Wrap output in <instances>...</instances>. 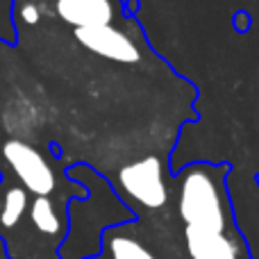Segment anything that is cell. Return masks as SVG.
Instances as JSON below:
<instances>
[{
    "label": "cell",
    "mask_w": 259,
    "mask_h": 259,
    "mask_svg": "<svg viewBox=\"0 0 259 259\" xmlns=\"http://www.w3.org/2000/svg\"><path fill=\"white\" fill-rule=\"evenodd\" d=\"M228 166L191 164L178 178V211L187 228L228 232L230 202L225 191Z\"/></svg>",
    "instance_id": "obj_1"
},
{
    "label": "cell",
    "mask_w": 259,
    "mask_h": 259,
    "mask_svg": "<svg viewBox=\"0 0 259 259\" xmlns=\"http://www.w3.org/2000/svg\"><path fill=\"white\" fill-rule=\"evenodd\" d=\"M0 173L32 196H55L59 189V173L53 159L23 139H0Z\"/></svg>",
    "instance_id": "obj_2"
},
{
    "label": "cell",
    "mask_w": 259,
    "mask_h": 259,
    "mask_svg": "<svg viewBox=\"0 0 259 259\" xmlns=\"http://www.w3.org/2000/svg\"><path fill=\"white\" fill-rule=\"evenodd\" d=\"M184 243L191 259H239V243L228 232L184 228Z\"/></svg>",
    "instance_id": "obj_7"
},
{
    "label": "cell",
    "mask_w": 259,
    "mask_h": 259,
    "mask_svg": "<svg viewBox=\"0 0 259 259\" xmlns=\"http://www.w3.org/2000/svg\"><path fill=\"white\" fill-rule=\"evenodd\" d=\"M118 187L130 200H134L146 209H161L168 202V184H166L164 164L155 155L123 166L118 170Z\"/></svg>",
    "instance_id": "obj_3"
},
{
    "label": "cell",
    "mask_w": 259,
    "mask_h": 259,
    "mask_svg": "<svg viewBox=\"0 0 259 259\" xmlns=\"http://www.w3.org/2000/svg\"><path fill=\"white\" fill-rule=\"evenodd\" d=\"M75 41L89 53L100 55V57L112 59V62L118 64H137L143 57L141 44H139L137 36H132V32H127L123 27V21L114 23V25L75 30Z\"/></svg>",
    "instance_id": "obj_4"
},
{
    "label": "cell",
    "mask_w": 259,
    "mask_h": 259,
    "mask_svg": "<svg viewBox=\"0 0 259 259\" xmlns=\"http://www.w3.org/2000/svg\"><path fill=\"white\" fill-rule=\"evenodd\" d=\"M103 243L109 259H157L146 243L139 241L137 237L123 232L121 228H112L103 234Z\"/></svg>",
    "instance_id": "obj_8"
},
{
    "label": "cell",
    "mask_w": 259,
    "mask_h": 259,
    "mask_svg": "<svg viewBox=\"0 0 259 259\" xmlns=\"http://www.w3.org/2000/svg\"><path fill=\"white\" fill-rule=\"evenodd\" d=\"M53 12L73 30L114 25L127 16L123 0H53Z\"/></svg>",
    "instance_id": "obj_5"
},
{
    "label": "cell",
    "mask_w": 259,
    "mask_h": 259,
    "mask_svg": "<svg viewBox=\"0 0 259 259\" xmlns=\"http://www.w3.org/2000/svg\"><path fill=\"white\" fill-rule=\"evenodd\" d=\"M21 225H30L39 241H46L53 250H57L68 230L66 209L53 196H32L30 209Z\"/></svg>",
    "instance_id": "obj_6"
}]
</instances>
